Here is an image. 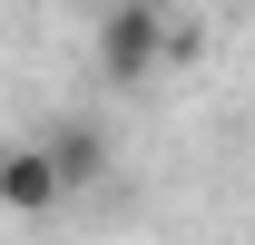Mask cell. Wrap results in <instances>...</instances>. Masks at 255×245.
<instances>
[{
  "label": "cell",
  "mask_w": 255,
  "mask_h": 245,
  "mask_svg": "<svg viewBox=\"0 0 255 245\" xmlns=\"http://www.w3.org/2000/svg\"><path fill=\"white\" fill-rule=\"evenodd\" d=\"M69 186H59V157L49 147H0V206L10 216H49Z\"/></svg>",
  "instance_id": "7a4b0ae2"
},
{
  "label": "cell",
  "mask_w": 255,
  "mask_h": 245,
  "mask_svg": "<svg viewBox=\"0 0 255 245\" xmlns=\"http://www.w3.org/2000/svg\"><path fill=\"white\" fill-rule=\"evenodd\" d=\"M49 157H59V186L79 196V186H98V177H108V127H89V118H79V127H59V137H49Z\"/></svg>",
  "instance_id": "3957f363"
},
{
  "label": "cell",
  "mask_w": 255,
  "mask_h": 245,
  "mask_svg": "<svg viewBox=\"0 0 255 245\" xmlns=\"http://www.w3.org/2000/svg\"><path fill=\"white\" fill-rule=\"evenodd\" d=\"M167 49H177V30H167V10H157V0H118V10L98 20V79H108V89L157 79Z\"/></svg>",
  "instance_id": "6da1fadb"
}]
</instances>
